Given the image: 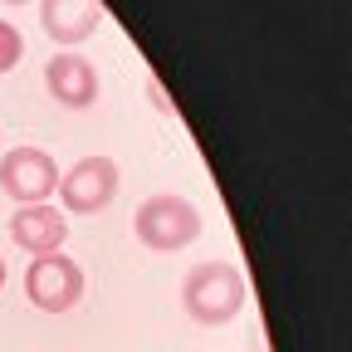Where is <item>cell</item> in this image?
Wrapping results in <instances>:
<instances>
[{"label":"cell","mask_w":352,"mask_h":352,"mask_svg":"<svg viewBox=\"0 0 352 352\" xmlns=\"http://www.w3.org/2000/svg\"><path fill=\"white\" fill-rule=\"evenodd\" d=\"M132 235H138V245H147L157 254H176L201 240V210L176 191L147 196L138 206V215H132Z\"/></svg>","instance_id":"2"},{"label":"cell","mask_w":352,"mask_h":352,"mask_svg":"<svg viewBox=\"0 0 352 352\" xmlns=\"http://www.w3.org/2000/svg\"><path fill=\"white\" fill-rule=\"evenodd\" d=\"M122 186V176H118V162L113 157H78L64 176H59V201L69 215H98L113 206Z\"/></svg>","instance_id":"3"},{"label":"cell","mask_w":352,"mask_h":352,"mask_svg":"<svg viewBox=\"0 0 352 352\" xmlns=\"http://www.w3.org/2000/svg\"><path fill=\"white\" fill-rule=\"evenodd\" d=\"M20 54H25V39H20V30H15L10 20H0V74H10V69L20 64Z\"/></svg>","instance_id":"9"},{"label":"cell","mask_w":352,"mask_h":352,"mask_svg":"<svg viewBox=\"0 0 352 352\" xmlns=\"http://www.w3.org/2000/svg\"><path fill=\"white\" fill-rule=\"evenodd\" d=\"M0 191L15 206H44L59 191V162L44 147H15L0 157Z\"/></svg>","instance_id":"4"},{"label":"cell","mask_w":352,"mask_h":352,"mask_svg":"<svg viewBox=\"0 0 352 352\" xmlns=\"http://www.w3.org/2000/svg\"><path fill=\"white\" fill-rule=\"evenodd\" d=\"M245 294L250 289H245V274H240L235 259H206L182 284V308L201 328H226L230 318H240Z\"/></svg>","instance_id":"1"},{"label":"cell","mask_w":352,"mask_h":352,"mask_svg":"<svg viewBox=\"0 0 352 352\" xmlns=\"http://www.w3.org/2000/svg\"><path fill=\"white\" fill-rule=\"evenodd\" d=\"M44 88H50V98L64 103V108H88V103H98V69L78 50H59L44 64Z\"/></svg>","instance_id":"6"},{"label":"cell","mask_w":352,"mask_h":352,"mask_svg":"<svg viewBox=\"0 0 352 352\" xmlns=\"http://www.w3.org/2000/svg\"><path fill=\"white\" fill-rule=\"evenodd\" d=\"M25 294L39 314H69L83 298V270L69 254H34L25 270Z\"/></svg>","instance_id":"5"},{"label":"cell","mask_w":352,"mask_h":352,"mask_svg":"<svg viewBox=\"0 0 352 352\" xmlns=\"http://www.w3.org/2000/svg\"><path fill=\"white\" fill-rule=\"evenodd\" d=\"M98 20H103L98 0H39V25H44V34H50L59 50L83 44L98 30Z\"/></svg>","instance_id":"8"},{"label":"cell","mask_w":352,"mask_h":352,"mask_svg":"<svg viewBox=\"0 0 352 352\" xmlns=\"http://www.w3.org/2000/svg\"><path fill=\"white\" fill-rule=\"evenodd\" d=\"M0 6H30V0H0Z\"/></svg>","instance_id":"10"},{"label":"cell","mask_w":352,"mask_h":352,"mask_svg":"<svg viewBox=\"0 0 352 352\" xmlns=\"http://www.w3.org/2000/svg\"><path fill=\"white\" fill-rule=\"evenodd\" d=\"M0 289H6V259H0Z\"/></svg>","instance_id":"11"},{"label":"cell","mask_w":352,"mask_h":352,"mask_svg":"<svg viewBox=\"0 0 352 352\" xmlns=\"http://www.w3.org/2000/svg\"><path fill=\"white\" fill-rule=\"evenodd\" d=\"M10 240L25 254H59L64 240H69V220L50 201H44V206H20L10 215Z\"/></svg>","instance_id":"7"}]
</instances>
